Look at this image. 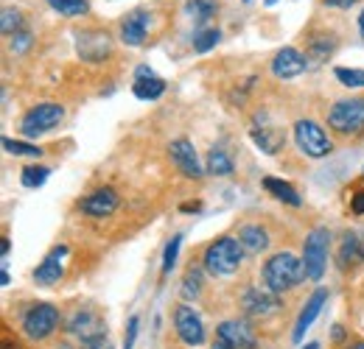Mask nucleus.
Wrapping results in <instances>:
<instances>
[{
  "label": "nucleus",
  "instance_id": "39448f33",
  "mask_svg": "<svg viewBox=\"0 0 364 349\" xmlns=\"http://www.w3.org/2000/svg\"><path fill=\"white\" fill-rule=\"evenodd\" d=\"M62 118H65V106H62V104H50V101H46V104L31 106V109L23 115L20 129H23L26 137H40V134L50 131L53 126H59Z\"/></svg>",
  "mask_w": 364,
  "mask_h": 349
},
{
  "label": "nucleus",
  "instance_id": "a19ab883",
  "mask_svg": "<svg viewBox=\"0 0 364 349\" xmlns=\"http://www.w3.org/2000/svg\"><path fill=\"white\" fill-rule=\"evenodd\" d=\"M9 252H11V243H9L6 238H3V243H0V255H3V260L9 257Z\"/></svg>",
  "mask_w": 364,
  "mask_h": 349
},
{
  "label": "nucleus",
  "instance_id": "473e14b6",
  "mask_svg": "<svg viewBox=\"0 0 364 349\" xmlns=\"http://www.w3.org/2000/svg\"><path fill=\"white\" fill-rule=\"evenodd\" d=\"M180 246H182V235H174V238L168 240V246H166V255H163V271H166V274L174 268L177 255H180Z\"/></svg>",
  "mask_w": 364,
  "mask_h": 349
},
{
  "label": "nucleus",
  "instance_id": "393cba45",
  "mask_svg": "<svg viewBox=\"0 0 364 349\" xmlns=\"http://www.w3.org/2000/svg\"><path fill=\"white\" fill-rule=\"evenodd\" d=\"M205 171L213 176H230L232 174V160H230L222 148H213V151L208 154V168H205Z\"/></svg>",
  "mask_w": 364,
  "mask_h": 349
},
{
  "label": "nucleus",
  "instance_id": "423d86ee",
  "mask_svg": "<svg viewBox=\"0 0 364 349\" xmlns=\"http://www.w3.org/2000/svg\"><path fill=\"white\" fill-rule=\"evenodd\" d=\"M294 143H297V148L306 154V157H314V160H322V157H328L331 154V140H328V134L325 129L314 123V121H297L294 123Z\"/></svg>",
  "mask_w": 364,
  "mask_h": 349
},
{
  "label": "nucleus",
  "instance_id": "49530a36",
  "mask_svg": "<svg viewBox=\"0 0 364 349\" xmlns=\"http://www.w3.org/2000/svg\"><path fill=\"white\" fill-rule=\"evenodd\" d=\"M272 3H277V0H267V6H272Z\"/></svg>",
  "mask_w": 364,
  "mask_h": 349
},
{
  "label": "nucleus",
  "instance_id": "37998d69",
  "mask_svg": "<svg viewBox=\"0 0 364 349\" xmlns=\"http://www.w3.org/2000/svg\"><path fill=\"white\" fill-rule=\"evenodd\" d=\"M359 31H362V37H364V11L359 14Z\"/></svg>",
  "mask_w": 364,
  "mask_h": 349
},
{
  "label": "nucleus",
  "instance_id": "ddd939ff",
  "mask_svg": "<svg viewBox=\"0 0 364 349\" xmlns=\"http://www.w3.org/2000/svg\"><path fill=\"white\" fill-rule=\"evenodd\" d=\"M241 307L252 318H267V316H272L274 310L280 307V302H277V294L269 291V288H250L241 297Z\"/></svg>",
  "mask_w": 364,
  "mask_h": 349
},
{
  "label": "nucleus",
  "instance_id": "f257e3e1",
  "mask_svg": "<svg viewBox=\"0 0 364 349\" xmlns=\"http://www.w3.org/2000/svg\"><path fill=\"white\" fill-rule=\"evenodd\" d=\"M306 277V268H303V260L291 252H280L267 260L264 265V282L267 288L274 291V294H283V291H291L303 282Z\"/></svg>",
  "mask_w": 364,
  "mask_h": 349
},
{
  "label": "nucleus",
  "instance_id": "4be33fe9",
  "mask_svg": "<svg viewBox=\"0 0 364 349\" xmlns=\"http://www.w3.org/2000/svg\"><path fill=\"white\" fill-rule=\"evenodd\" d=\"M264 190L272 193L277 201H283V204H289V207H300V204H303V199H300V193L294 190V184H289V182H283V179L264 176Z\"/></svg>",
  "mask_w": 364,
  "mask_h": 349
},
{
  "label": "nucleus",
  "instance_id": "f3484780",
  "mask_svg": "<svg viewBox=\"0 0 364 349\" xmlns=\"http://www.w3.org/2000/svg\"><path fill=\"white\" fill-rule=\"evenodd\" d=\"M65 255H68V246H56V249H50V255L37 265L34 279H37L40 285H53V282H59L62 274H65V268H62V257H65Z\"/></svg>",
  "mask_w": 364,
  "mask_h": 349
},
{
  "label": "nucleus",
  "instance_id": "2eb2a0df",
  "mask_svg": "<svg viewBox=\"0 0 364 349\" xmlns=\"http://www.w3.org/2000/svg\"><path fill=\"white\" fill-rule=\"evenodd\" d=\"M309 67V59L297 48H280L277 56L272 59V73L277 79H297Z\"/></svg>",
  "mask_w": 364,
  "mask_h": 349
},
{
  "label": "nucleus",
  "instance_id": "4468645a",
  "mask_svg": "<svg viewBox=\"0 0 364 349\" xmlns=\"http://www.w3.org/2000/svg\"><path fill=\"white\" fill-rule=\"evenodd\" d=\"M168 154H171L174 165H177L188 179H202V176H205L202 165H199V160H196V148H193L191 140H185V137L174 140V143L168 145Z\"/></svg>",
  "mask_w": 364,
  "mask_h": 349
},
{
  "label": "nucleus",
  "instance_id": "f704fd0d",
  "mask_svg": "<svg viewBox=\"0 0 364 349\" xmlns=\"http://www.w3.org/2000/svg\"><path fill=\"white\" fill-rule=\"evenodd\" d=\"M137 324H140V318H137V316H132V318H129V324H127V333H124V349H135Z\"/></svg>",
  "mask_w": 364,
  "mask_h": 349
},
{
  "label": "nucleus",
  "instance_id": "58836bf2",
  "mask_svg": "<svg viewBox=\"0 0 364 349\" xmlns=\"http://www.w3.org/2000/svg\"><path fill=\"white\" fill-rule=\"evenodd\" d=\"M325 6H339V9H350L356 0H322Z\"/></svg>",
  "mask_w": 364,
  "mask_h": 349
},
{
  "label": "nucleus",
  "instance_id": "6e6552de",
  "mask_svg": "<svg viewBox=\"0 0 364 349\" xmlns=\"http://www.w3.org/2000/svg\"><path fill=\"white\" fill-rule=\"evenodd\" d=\"M255 333L247 321H222L213 349H255Z\"/></svg>",
  "mask_w": 364,
  "mask_h": 349
},
{
  "label": "nucleus",
  "instance_id": "09e8293b",
  "mask_svg": "<svg viewBox=\"0 0 364 349\" xmlns=\"http://www.w3.org/2000/svg\"><path fill=\"white\" fill-rule=\"evenodd\" d=\"M362 176H364V171H362Z\"/></svg>",
  "mask_w": 364,
  "mask_h": 349
},
{
  "label": "nucleus",
  "instance_id": "0eeeda50",
  "mask_svg": "<svg viewBox=\"0 0 364 349\" xmlns=\"http://www.w3.org/2000/svg\"><path fill=\"white\" fill-rule=\"evenodd\" d=\"M56 327H59V310L53 305H48V302H37L34 307H28L26 316H23V330H26V336L31 341H43Z\"/></svg>",
  "mask_w": 364,
  "mask_h": 349
},
{
  "label": "nucleus",
  "instance_id": "a211bd4d",
  "mask_svg": "<svg viewBox=\"0 0 364 349\" xmlns=\"http://www.w3.org/2000/svg\"><path fill=\"white\" fill-rule=\"evenodd\" d=\"M146 28H149V14H146V11L137 9L132 14H127V17L121 20V40H124V45H132V48L143 45Z\"/></svg>",
  "mask_w": 364,
  "mask_h": 349
},
{
  "label": "nucleus",
  "instance_id": "6ab92c4d",
  "mask_svg": "<svg viewBox=\"0 0 364 349\" xmlns=\"http://www.w3.org/2000/svg\"><path fill=\"white\" fill-rule=\"evenodd\" d=\"M364 262V232H348L339 246V268H356Z\"/></svg>",
  "mask_w": 364,
  "mask_h": 349
},
{
  "label": "nucleus",
  "instance_id": "7ed1b4c3",
  "mask_svg": "<svg viewBox=\"0 0 364 349\" xmlns=\"http://www.w3.org/2000/svg\"><path fill=\"white\" fill-rule=\"evenodd\" d=\"M328 243H331V232L325 226H317L309 232L306 243H303V268H306V277L311 282H319L322 274H325V265H328Z\"/></svg>",
  "mask_w": 364,
  "mask_h": 349
},
{
  "label": "nucleus",
  "instance_id": "4c0bfd02",
  "mask_svg": "<svg viewBox=\"0 0 364 349\" xmlns=\"http://www.w3.org/2000/svg\"><path fill=\"white\" fill-rule=\"evenodd\" d=\"M353 213H356V216L364 213V193H356V199H353Z\"/></svg>",
  "mask_w": 364,
  "mask_h": 349
},
{
  "label": "nucleus",
  "instance_id": "f03ea898",
  "mask_svg": "<svg viewBox=\"0 0 364 349\" xmlns=\"http://www.w3.org/2000/svg\"><path fill=\"white\" fill-rule=\"evenodd\" d=\"M244 260L238 238H219L205 249V271L210 277H232Z\"/></svg>",
  "mask_w": 364,
  "mask_h": 349
},
{
  "label": "nucleus",
  "instance_id": "20e7f679",
  "mask_svg": "<svg viewBox=\"0 0 364 349\" xmlns=\"http://www.w3.org/2000/svg\"><path fill=\"white\" fill-rule=\"evenodd\" d=\"M328 126L339 134H362L364 131V98L336 101L328 112Z\"/></svg>",
  "mask_w": 364,
  "mask_h": 349
},
{
  "label": "nucleus",
  "instance_id": "cd10ccee",
  "mask_svg": "<svg viewBox=\"0 0 364 349\" xmlns=\"http://www.w3.org/2000/svg\"><path fill=\"white\" fill-rule=\"evenodd\" d=\"M48 176H50V168H46V165H28V168H23L20 182H23V187H43Z\"/></svg>",
  "mask_w": 364,
  "mask_h": 349
},
{
  "label": "nucleus",
  "instance_id": "c03bdc74",
  "mask_svg": "<svg viewBox=\"0 0 364 349\" xmlns=\"http://www.w3.org/2000/svg\"><path fill=\"white\" fill-rule=\"evenodd\" d=\"M303 349H319V344H314V341H311V344H306Z\"/></svg>",
  "mask_w": 364,
  "mask_h": 349
},
{
  "label": "nucleus",
  "instance_id": "2f4dec72",
  "mask_svg": "<svg viewBox=\"0 0 364 349\" xmlns=\"http://www.w3.org/2000/svg\"><path fill=\"white\" fill-rule=\"evenodd\" d=\"M0 28H3V34L14 37L17 31H23V14L17 9H6L3 17H0Z\"/></svg>",
  "mask_w": 364,
  "mask_h": 349
},
{
  "label": "nucleus",
  "instance_id": "412c9836",
  "mask_svg": "<svg viewBox=\"0 0 364 349\" xmlns=\"http://www.w3.org/2000/svg\"><path fill=\"white\" fill-rule=\"evenodd\" d=\"M250 137H252V143H255L264 154H277V148H280L283 140H286L283 129H277V126H252Z\"/></svg>",
  "mask_w": 364,
  "mask_h": 349
},
{
  "label": "nucleus",
  "instance_id": "e433bc0d",
  "mask_svg": "<svg viewBox=\"0 0 364 349\" xmlns=\"http://www.w3.org/2000/svg\"><path fill=\"white\" fill-rule=\"evenodd\" d=\"M149 76H154V70H151L149 65H140L135 70V79H149Z\"/></svg>",
  "mask_w": 364,
  "mask_h": 349
},
{
  "label": "nucleus",
  "instance_id": "c756f323",
  "mask_svg": "<svg viewBox=\"0 0 364 349\" xmlns=\"http://www.w3.org/2000/svg\"><path fill=\"white\" fill-rule=\"evenodd\" d=\"M3 148L14 157H43V148L31 145V143H20V140H11V137H3Z\"/></svg>",
  "mask_w": 364,
  "mask_h": 349
},
{
  "label": "nucleus",
  "instance_id": "f8f14e48",
  "mask_svg": "<svg viewBox=\"0 0 364 349\" xmlns=\"http://www.w3.org/2000/svg\"><path fill=\"white\" fill-rule=\"evenodd\" d=\"M79 210L90 218H107L118 210V193L112 187H101V190H92L87 193L82 201H79Z\"/></svg>",
  "mask_w": 364,
  "mask_h": 349
},
{
  "label": "nucleus",
  "instance_id": "9b49d317",
  "mask_svg": "<svg viewBox=\"0 0 364 349\" xmlns=\"http://www.w3.org/2000/svg\"><path fill=\"white\" fill-rule=\"evenodd\" d=\"M76 50L85 62H104L112 53V40L107 31H79L76 34Z\"/></svg>",
  "mask_w": 364,
  "mask_h": 349
},
{
  "label": "nucleus",
  "instance_id": "dca6fc26",
  "mask_svg": "<svg viewBox=\"0 0 364 349\" xmlns=\"http://www.w3.org/2000/svg\"><path fill=\"white\" fill-rule=\"evenodd\" d=\"M328 302V291L325 288H317L311 297H309V302L306 307L300 310V316H297V324H294V333H291V341H303V336H306V330H311V324L317 321V316L322 313V305Z\"/></svg>",
  "mask_w": 364,
  "mask_h": 349
},
{
  "label": "nucleus",
  "instance_id": "7c9ffc66",
  "mask_svg": "<svg viewBox=\"0 0 364 349\" xmlns=\"http://www.w3.org/2000/svg\"><path fill=\"white\" fill-rule=\"evenodd\" d=\"M219 28H202L196 37H193V50L196 53H208L210 48H216V43H219Z\"/></svg>",
  "mask_w": 364,
  "mask_h": 349
},
{
  "label": "nucleus",
  "instance_id": "a18cd8bd",
  "mask_svg": "<svg viewBox=\"0 0 364 349\" xmlns=\"http://www.w3.org/2000/svg\"><path fill=\"white\" fill-rule=\"evenodd\" d=\"M350 349H364V344H353Z\"/></svg>",
  "mask_w": 364,
  "mask_h": 349
},
{
  "label": "nucleus",
  "instance_id": "de8ad7c7",
  "mask_svg": "<svg viewBox=\"0 0 364 349\" xmlns=\"http://www.w3.org/2000/svg\"><path fill=\"white\" fill-rule=\"evenodd\" d=\"M244 3H250V0H244Z\"/></svg>",
  "mask_w": 364,
  "mask_h": 349
},
{
  "label": "nucleus",
  "instance_id": "b1692460",
  "mask_svg": "<svg viewBox=\"0 0 364 349\" xmlns=\"http://www.w3.org/2000/svg\"><path fill=\"white\" fill-rule=\"evenodd\" d=\"M132 92L140 101H157L163 92H166V82L160 76H149V79H135Z\"/></svg>",
  "mask_w": 364,
  "mask_h": 349
},
{
  "label": "nucleus",
  "instance_id": "ea45409f",
  "mask_svg": "<svg viewBox=\"0 0 364 349\" xmlns=\"http://www.w3.org/2000/svg\"><path fill=\"white\" fill-rule=\"evenodd\" d=\"M180 210L182 213H199V210H202V204H199V201H188V204H182Z\"/></svg>",
  "mask_w": 364,
  "mask_h": 349
},
{
  "label": "nucleus",
  "instance_id": "5701e85b",
  "mask_svg": "<svg viewBox=\"0 0 364 349\" xmlns=\"http://www.w3.org/2000/svg\"><path fill=\"white\" fill-rule=\"evenodd\" d=\"M219 11V3L216 0H188L185 3V14L196 23V26H205L208 20H213Z\"/></svg>",
  "mask_w": 364,
  "mask_h": 349
},
{
  "label": "nucleus",
  "instance_id": "a878e982",
  "mask_svg": "<svg viewBox=\"0 0 364 349\" xmlns=\"http://www.w3.org/2000/svg\"><path fill=\"white\" fill-rule=\"evenodd\" d=\"M53 11H59L62 17H79V14H87L90 6L87 0H46Z\"/></svg>",
  "mask_w": 364,
  "mask_h": 349
},
{
  "label": "nucleus",
  "instance_id": "72a5a7b5",
  "mask_svg": "<svg viewBox=\"0 0 364 349\" xmlns=\"http://www.w3.org/2000/svg\"><path fill=\"white\" fill-rule=\"evenodd\" d=\"M31 43H34V37H31L28 31H17V34L11 37V50H14V53H26V50L31 48Z\"/></svg>",
  "mask_w": 364,
  "mask_h": 349
},
{
  "label": "nucleus",
  "instance_id": "c9c22d12",
  "mask_svg": "<svg viewBox=\"0 0 364 349\" xmlns=\"http://www.w3.org/2000/svg\"><path fill=\"white\" fill-rule=\"evenodd\" d=\"M82 349H112V344H109L107 338H101V341H90V344H82Z\"/></svg>",
  "mask_w": 364,
  "mask_h": 349
},
{
  "label": "nucleus",
  "instance_id": "aec40b11",
  "mask_svg": "<svg viewBox=\"0 0 364 349\" xmlns=\"http://www.w3.org/2000/svg\"><path fill=\"white\" fill-rule=\"evenodd\" d=\"M235 238H238V243H241V249L247 255H261L269 246V232L264 226H258V223H244Z\"/></svg>",
  "mask_w": 364,
  "mask_h": 349
},
{
  "label": "nucleus",
  "instance_id": "c85d7f7f",
  "mask_svg": "<svg viewBox=\"0 0 364 349\" xmlns=\"http://www.w3.org/2000/svg\"><path fill=\"white\" fill-rule=\"evenodd\" d=\"M199 294H202V271L188 268V274L182 279V299H196Z\"/></svg>",
  "mask_w": 364,
  "mask_h": 349
},
{
  "label": "nucleus",
  "instance_id": "bb28decb",
  "mask_svg": "<svg viewBox=\"0 0 364 349\" xmlns=\"http://www.w3.org/2000/svg\"><path fill=\"white\" fill-rule=\"evenodd\" d=\"M333 76H336V82L342 87H350V89L364 87V70H359V67H336Z\"/></svg>",
  "mask_w": 364,
  "mask_h": 349
},
{
  "label": "nucleus",
  "instance_id": "9d476101",
  "mask_svg": "<svg viewBox=\"0 0 364 349\" xmlns=\"http://www.w3.org/2000/svg\"><path fill=\"white\" fill-rule=\"evenodd\" d=\"M174 327H177V336H180L182 344H188V347H202L205 344V324H202V316L193 307H177Z\"/></svg>",
  "mask_w": 364,
  "mask_h": 349
},
{
  "label": "nucleus",
  "instance_id": "79ce46f5",
  "mask_svg": "<svg viewBox=\"0 0 364 349\" xmlns=\"http://www.w3.org/2000/svg\"><path fill=\"white\" fill-rule=\"evenodd\" d=\"M0 282H3V285H9V282H11V277H9V271H6V265H3V274H0Z\"/></svg>",
  "mask_w": 364,
  "mask_h": 349
},
{
  "label": "nucleus",
  "instance_id": "1a4fd4ad",
  "mask_svg": "<svg viewBox=\"0 0 364 349\" xmlns=\"http://www.w3.org/2000/svg\"><path fill=\"white\" fill-rule=\"evenodd\" d=\"M68 333L76 336L82 344H90V341L107 338V324L95 310H76L68 321Z\"/></svg>",
  "mask_w": 364,
  "mask_h": 349
}]
</instances>
